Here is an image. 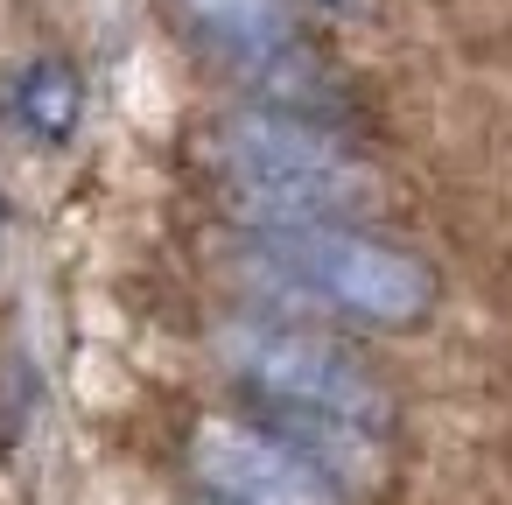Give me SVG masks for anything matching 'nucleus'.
Segmentation results:
<instances>
[{"label": "nucleus", "instance_id": "f03ea898", "mask_svg": "<svg viewBox=\"0 0 512 505\" xmlns=\"http://www.w3.org/2000/svg\"><path fill=\"white\" fill-rule=\"evenodd\" d=\"M246 267L274 281L288 302L351 316L365 330H421L442 302V281L421 253L351 232V225H302V232H253Z\"/></svg>", "mask_w": 512, "mask_h": 505}, {"label": "nucleus", "instance_id": "423d86ee", "mask_svg": "<svg viewBox=\"0 0 512 505\" xmlns=\"http://www.w3.org/2000/svg\"><path fill=\"white\" fill-rule=\"evenodd\" d=\"M15 120H22V134L29 141H71L78 134V120H85V85H78V71L64 64V57H36L22 78H15Z\"/></svg>", "mask_w": 512, "mask_h": 505}, {"label": "nucleus", "instance_id": "20e7f679", "mask_svg": "<svg viewBox=\"0 0 512 505\" xmlns=\"http://www.w3.org/2000/svg\"><path fill=\"white\" fill-rule=\"evenodd\" d=\"M176 8L204 36V50L253 92V106L302 113V120H323V127L344 120V85L309 50L288 0H176Z\"/></svg>", "mask_w": 512, "mask_h": 505}, {"label": "nucleus", "instance_id": "0eeeda50", "mask_svg": "<svg viewBox=\"0 0 512 505\" xmlns=\"http://www.w3.org/2000/svg\"><path fill=\"white\" fill-rule=\"evenodd\" d=\"M288 8H309V15H365L372 0H288Z\"/></svg>", "mask_w": 512, "mask_h": 505}, {"label": "nucleus", "instance_id": "6e6552de", "mask_svg": "<svg viewBox=\"0 0 512 505\" xmlns=\"http://www.w3.org/2000/svg\"><path fill=\"white\" fill-rule=\"evenodd\" d=\"M211 505H218V498H211Z\"/></svg>", "mask_w": 512, "mask_h": 505}, {"label": "nucleus", "instance_id": "7ed1b4c3", "mask_svg": "<svg viewBox=\"0 0 512 505\" xmlns=\"http://www.w3.org/2000/svg\"><path fill=\"white\" fill-rule=\"evenodd\" d=\"M218 365L239 379L253 407H302V414H337L372 435L393 428V393L386 379L337 337L323 330H288V323H225L211 337Z\"/></svg>", "mask_w": 512, "mask_h": 505}, {"label": "nucleus", "instance_id": "39448f33", "mask_svg": "<svg viewBox=\"0 0 512 505\" xmlns=\"http://www.w3.org/2000/svg\"><path fill=\"white\" fill-rule=\"evenodd\" d=\"M190 470L218 505H344V491L267 421H204Z\"/></svg>", "mask_w": 512, "mask_h": 505}, {"label": "nucleus", "instance_id": "f257e3e1", "mask_svg": "<svg viewBox=\"0 0 512 505\" xmlns=\"http://www.w3.org/2000/svg\"><path fill=\"white\" fill-rule=\"evenodd\" d=\"M204 162L218 169L232 218L246 232H302V225H351L379 204L372 169L351 141L323 120L232 106L204 127Z\"/></svg>", "mask_w": 512, "mask_h": 505}]
</instances>
